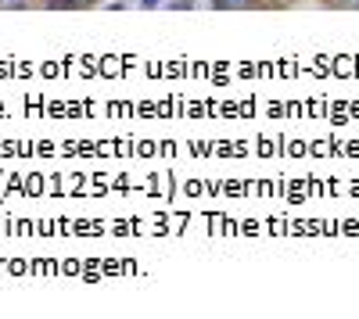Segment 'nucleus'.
I'll return each mask as SVG.
<instances>
[{"instance_id":"1","label":"nucleus","mask_w":359,"mask_h":319,"mask_svg":"<svg viewBox=\"0 0 359 319\" xmlns=\"http://www.w3.org/2000/svg\"><path fill=\"white\" fill-rule=\"evenodd\" d=\"M90 4H97V0H43V8H50V11H76V8H90Z\"/></svg>"},{"instance_id":"3","label":"nucleus","mask_w":359,"mask_h":319,"mask_svg":"<svg viewBox=\"0 0 359 319\" xmlns=\"http://www.w3.org/2000/svg\"><path fill=\"white\" fill-rule=\"evenodd\" d=\"M29 0H0V8H25Z\"/></svg>"},{"instance_id":"2","label":"nucleus","mask_w":359,"mask_h":319,"mask_svg":"<svg viewBox=\"0 0 359 319\" xmlns=\"http://www.w3.org/2000/svg\"><path fill=\"white\" fill-rule=\"evenodd\" d=\"M208 4H212V8H252L255 4V0H208Z\"/></svg>"},{"instance_id":"4","label":"nucleus","mask_w":359,"mask_h":319,"mask_svg":"<svg viewBox=\"0 0 359 319\" xmlns=\"http://www.w3.org/2000/svg\"><path fill=\"white\" fill-rule=\"evenodd\" d=\"M140 4H144V8H158V4H162V0H140Z\"/></svg>"}]
</instances>
